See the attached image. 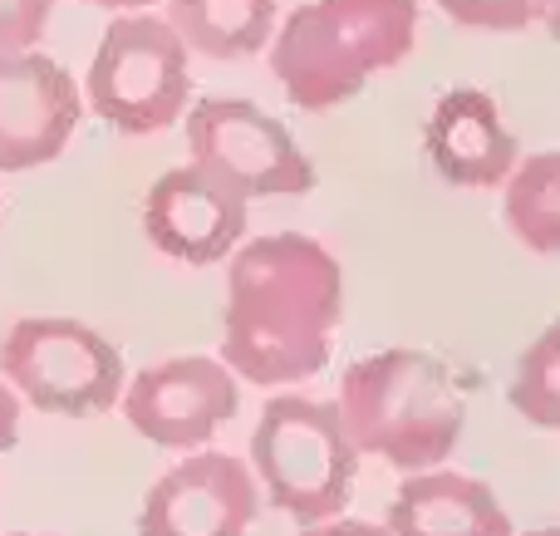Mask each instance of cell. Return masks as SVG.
<instances>
[{
    "instance_id": "1",
    "label": "cell",
    "mask_w": 560,
    "mask_h": 536,
    "mask_svg": "<svg viewBox=\"0 0 560 536\" xmlns=\"http://www.w3.org/2000/svg\"><path fill=\"white\" fill-rule=\"evenodd\" d=\"M345 315L339 261L300 232L252 236L226 256L222 364L261 389H290L325 370Z\"/></svg>"
},
{
    "instance_id": "2",
    "label": "cell",
    "mask_w": 560,
    "mask_h": 536,
    "mask_svg": "<svg viewBox=\"0 0 560 536\" xmlns=\"http://www.w3.org/2000/svg\"><path fill=\"white\" fill-rule=\"evenodd\" d=\"M335 413L354 453L404 473L443 468L467 423L463 384L428 350H378L354 360L339 380Z\"/></svg>"
},
{
    "instance_id": "3",
    "label": "cell",
    "mask_w": 560,
    "mask_h": 536,
    "mask_svg": "<svg viewBox=\"0 0 560 536\" xmlns=\"http://www.w3.org/2000/svg\"><path fill=\"white\" fill-rule=\"evenodd\" d=\"M418 39V0H305L271 35V74L305 114L354 98L404 65Z\"/></svg>"
},
{
    "instance_id": "4",
    "label": "cell",
    "mask_w": 560,
    "mask_h": 536,
    "mask_svg": "<svg viewBox=\"0 0 560 536\" xmlns=\"http://www.w3.org/2000/svg\"><path fill=\"white\" fill-rule=\"evenodd\" d=\"M359 473V453L339 423L335 404L305 394H276L252 433V478L285 517L300 527L339 517L349 508V488Z\"/></svg>"
},
{
    "instance_id": "5",
    "label": "cell",
    "mask_w": 560,
    "mask_h": 536,
    "mask_svg": "<svg viewBox=\"0 0 560 536\" xmlns=\"http://www.w3.org/2000/svg\"><path fill=\"white\" fill-rule=\"evenodd\" d=\"M0 380L20 404L59 419L108 413L124 394V360L98 330L65 315L15 321L0 340Z\"/></svg>"
},
{
    "instance_id": "6",
    "label": "cell",
    "mask_w": 560,
    "mask_h": 536,
    "mask_svg": "<svg viewBox=\"0 0 560 536\" xmlns=\"http://www.w3.org/2000/svg\"><path fill=\"white\" fill-rule=\"evenodd\" d=\"M187 45L158 15H118L89 59V108L128 138L163 133L187 114Z\"/></svg>"
},
{
    "instance_id": "7",
    "label": "cell",
    "mask_w": 560,
    "mask_h": 536,
    "mask_svg": "<svg viewBox=\"0 0 560 536\" xmlns=\"http://www.w3.org/2000/svg\"><path fill=\"white\" fill-rule=\"evenodd\" d=\"M187 153L212 167L222 183L252 197H305L315 193V163L276 114L246 98H202L187 114Z\"/></svg>"
},
{
    "instance_id": "8",
    "label": "cell",
    "mask_w": 560,
    "mask_h": 536,
    "mask_svg": "<svg viewBox=\"0 0 560 536\" xmlns=\"http://www.w3.org/2000/svg\"><path fill=\"white\" fill-rule=\"evenodd\" d=\"M118 404H124L128 429H138L158 448H202L222 423L236 419L242 389L222 360L177 354L124 380Z\"/></svg>"
},
{
    "instance_id": "9",
    "label": "cell",
    "mask_w": 560,
    "mask_h": 536,
    "mask_svg": "<svg viewBox=\"0 0 560 536\" xmlns=\"http://www.w3.org/2000/svg\"><path fill=\"white\" fill-rule=\"evenodd\" d=\"M143 232L183 266H217L246 236V197L202 163L167 167L143 197Z\"/></svg>"
},
{
    "instance_id": "10",
    "label": "cell",
    "mask_w": 560,
    "mask_h": 536,
    "mask_svg": "<svg viewBox=\"0 0 560 536\" xmlns=\"http://www.w3.org/2000/svg\"><path fill=\"white\" fill-rule=\"evenodd\" d=\"M261 512L252 468L232 453H192L148 488L138 536H246Z\"/></svg>"
},
{
    "instance_id": "11",
    "label": "cell",
    "mask_w": 560,
    "mask_h": 536,
    "mask_svg": "<svg viewBox=\"0 0 560 536\" xmlns=\"http://www.w3.org/2000/svg\"><path fill=\"white\" fill-rule=\"evenodd\" d=\"M84 94L74 74L49 55H0V173H30L65 153L74 138Z\"/></svg>"
},
{
    "instance_id": "12",
    "label": "cell",
    "mask_w": 560,
    "mask_h": 536,
    "mask_svg": "<svg viewBox=\"0 0 560 536\" xmlns=\"http://www.w3.org/2000/svg\"><path fill=\"white\" fill-rule=\"evenodd\" d=\"M423 148L438 177L453 187H502L516 167V138L502 124V108L482 89H453L433 104L423 124Z\"/></svg>"
},
{
    "instance_id": "13",
    "label": "cell",
    "mask_w": 560,
    "mask_h": 536,
    "mask_svg": "<svg viewBox=\"0 0 560 536\" xmlns=\"http://www.w3.org/2000/svg\"><path fill=\"white\" fill-rule=\"evenodd\" d=\"M388 536H516L502 498L482 478L447 468L408 473L388 502Z\"/></svg>"
},
{
    "instance_id": "14",
    "label": "cell",
    "mask_w": 560,
    "mask_h": 536,
    "mask_svg": "<svg viewBox=\"0 0 560 536\" xmlns=\"http://www.w3.org/2000/svg\"><path fill=\"white\" fill-rule=\"evenodd\" d=\"M167 25L192 55L246 59L271 45L276 0H167Z\"/></svg>"
},
{
    "instance_id": "15",
    "label": "cell",
    "mask_w": 560,
    "mask_h": 536,
    "mask_svg": "<svg viewBox=\"0 0 560 536\" xmlns=\"http://www.w3.org/2000/svg\"><path fill=\"white\" fill-rule=\"evenodd\" d=\"M502 193V217L522 246L536 256L560 252V153H532L516 158L506 173Z\"/></svg>"
},
{
    "instance_id": "16",
    "label": "cell",
    "mask_w": 560,
    "mask_h": 536,
    "mask_svg": "<svg viewBox=\"0 0 560 536\" xmlns=\"http://www.w3.org/2000/svg\"><path fill=\"white\" fill-rule=\"evenodd\" d=\"M506 399L536 429H560V325H546L532 350H522Z\"/></svg>"
},
{
    "instance_id": "17",
    "label": "cell",
    "mask_w": 560,
    "mask_h": 536,
    "mask_svg": "<svg viewBox=\"0 0 560 536\" xmlns=\"http://www.w3.org/2000/svg\"><path fill=\"white\" fill-rule=\"evenodd\" d=\"M438 5L463 30L516 35V30H532V25H551L560 0H438Z\"/></svg>"
},
{
    "instance_id": "18",
    "label": "cell",
    "mask_w": 560,
    "mask_h": 536,
    "mask_svg": "<svg viewBox=\"0 0 560 536\" xmlns=\"http://www.w3.org/2000/svg\"><path fill=\"white\" fill-rule=\"evenodd\" d=\"M55 0H0V55L30 49L49 25Z\"/></svg>"
},
{
    "instance_id": "19",
    "label": "cell",
    "mask_w": 560,
    "mask_h": 536,
    "mask_svg": "<svg viewBox=\"0 0 560 536\" xmlns=\"http://www.w3.org/2000/svg\"><path fill=\"white\" fill-rule=\"evenodd\" d=\"M20 439V399L10 394V384L0 380V453H10Z\"/></svg>"
},
{
    "instance_id": "20",
    "label": "cell",
    "mask_w": 560,
    "mask_h": 536,
    "mask_svg": "<svg viewBox=\"0 0 560 536\" xmlns=\"http://www.w3.org/2000/svg\"><path fill=\"white\" fill-rule=\"evenodd\" d=\"M300 536H388L384 527H374V522H315V527H300Z\"/></svg>"
},
{
    "instance_id": "21",
    "label": "cell",
    "mask_w": 560,
    "mask_h": 536,
    "mask_svg": "<svg viewBox=\"0 0 560 536\" xmlns=\"http://www.w3.org/2000/svg\"><path fill=\"white\" fill-rule=\"evenodd\" d=\"M89 5H108V10H143V5H153V0H89Z\"/></svg>"
},
{
    "instance_id": "22",
    "label": "cell",
    "mask_w": 560,
    "mask_h": 536,
    "mask_svg": "<svg viewBox=\"0 0 560 536\" xmlns=\"http://www.w3.org/2000/svg\"><path fill=\"white\" fill-rule=\"evenodd\" d=\"M522 536H560L556 527H536V532H522Z\"/></svg>"
},
{
    "instance_id": "23",
    "label": "cell",
    "mask_w": 560,
    "mask_h": 536,
    "mask_svg": "<svg viewBox=\"0 0 560 536\" xmlns=\"http://www.w3.org/2000/svg\"><path fill=\"white\" fill-rule=\"evenodd\" d=\"M15 536H35V532H15Z\"/></svg>"
}]
</instances>
